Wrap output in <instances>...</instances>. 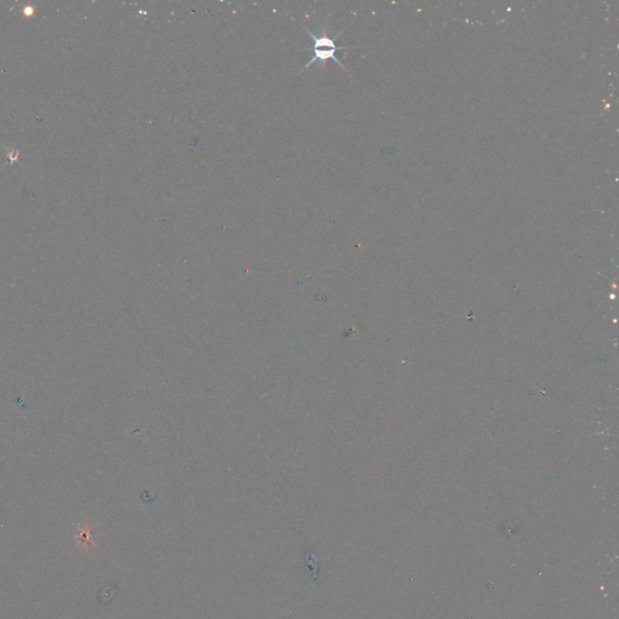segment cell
I'll list each match as a JSON object with an SVG mask.
<instances>
[{"label": "cell", "instance_id": "1", "mask_svg": "<svg viewBox=\"0 0 619 619\" xmlns=\"http://www.w3.org/2000/svg\"><path fill=\"white\" fill-rule=\"evenodd\" d=\"M304 30H305V32L310 35V38H311V47H310V51L312 52V57L311 59L308 61V64L304 66V68L300 71L299 74L306 72L308 68H310V66L315 64V62H320V64H325L329 59H332L334 62H337L344 71H346L345 66L339 61V59H337V51L342 50V49L345 50L347 47H339V45H337L335 40H334L333 38L328 37L325 32L323 34H320V35H316V34L310 32L305 25H304Z\"/></svg>", "mask_w": 619, "mask_h": 619}]
</instances>
